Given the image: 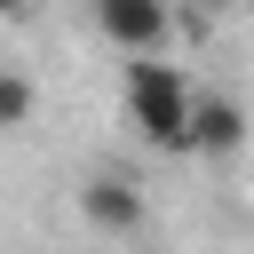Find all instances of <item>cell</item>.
<instances>
[{
  "label": "cell",
  "mask_w": 254,
  "mask_h": 254,
  "mask_svg": "<svg viewBox=\"0 0 254 254\" xmlns=\"http://www.w3.org/2000/svg\"><path fill=\"white\" fill-rule=\"evenodd\" d=\"M190 95L198 87L159 56H127V71H119V111H127L135 143H151V151H183L190 159Z\"/></svg>",
  "instance_id": "6da1fadb"
},
{
  "label": "cell",
  "mask_w": 254,
  "mask_h": 254,
  "mask_svg": "<svg viewBox=\"0 0 254 254\" xmlns=\"http://www.w3.org/2000/svg\"><path fill=\"white\" fill-rule=\"evenodd\" d=\"M79 214H87V230H103V238H143V222H151V198H143V183H127V175H111V167H95L87 183H79Z\"/></svg>",
  "instance_id": "7a4b0ae2"
},
{
  "label": "cell",
  "mask_w": 254,
  "mask_h": 254,
  "mask_svg": "<svg viewBox=\"0 0 254 254\" xmlns=\"http://www.w3.org/2000/svg\"><path fill=\"white\" fill-rule=\"evenodd\" d=\"M87 16H95V32L119 56H159L167 32H175V8L167 0H87Z\"/></svg>",
  "instance_id": "3957f363"
},
{
  "label": "cell",
  "mask_w": 254,
  "mask_h": 254,
  "mask_svg": "<svg viewBox=\"0 0 254 254\" xmlns=\"http://www.w3.org/2000/svg\"><path fill=\"white\" fill-rule=\"evenodd\" d=\"M254 135L238 95H190V159H238Z\"/></svg>",
  "instance_id": "277c9868"
},
{
  "label": "cell",
  "mask_w": 254,
  "mask_h": 254,
  "mask_svg": "<svg viewBox=\"0 0 254 254\" xmlns=\"http://www.w3.org/2000/svg\"><path fill=\"white\" fill-rule=\"evenodd\" d=\"M32 111H40V87L16 71V64H0V135H16V127H32Z\"/></svg>",
  "instance_id": "5b68a950"
},
{
  "label": "cell",
  "mask_w": 254,
  "mask_h": 254,
  "mask_svg": "<svg viewBox=\"0 0 254 254\" xmlns=\"http://www.w3.org/2000/svg\"><path fill=\"white\" fill-rule=\"evenodd\" d=\"M0 16H32V0H0Z\"/></svg>",
  "instance_id": "8992f818"
},
{
  "label": "cell",
  "mask_w": 254,
  "mask_h": 254,
  "mask_svg": "<svg viewBox=\"0 0 254 254\" xmlns=\"http://www.w3.org/2000/svg\"><path fill=\"white\" fill-rule=\"evenodd\" d=\"M198 8H238V0H198Z\"/></svg>",
  "instance_id": "52a82bcc"
},
{
  "label": "cell",
  "mask_w": 254,
  "mask_h": 254,
  "mask_svg": "<svg viewBox=\"0 0 254 254\" xmlns=\"http://www.w3.org/2000/svg\"><path fill=\"white\" fill-rule=\"evenodd\" d=\"M238 8H254V0H238Z\"/></svg>",
  "instance_id": "ba28073f"
}]
</instances>
